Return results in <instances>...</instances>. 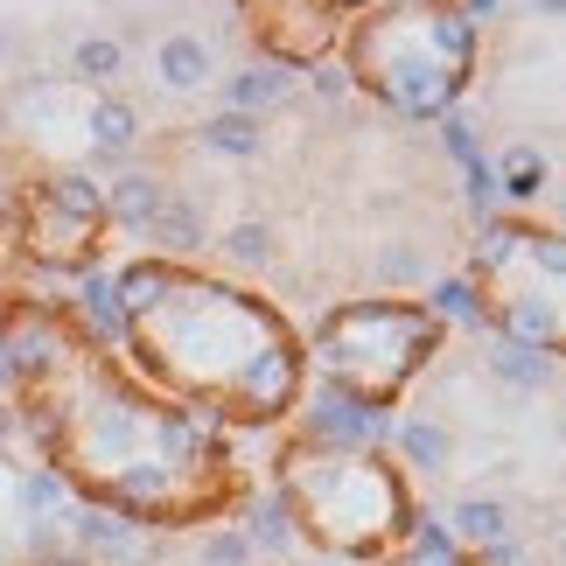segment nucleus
<instances>
[{
  "label": "nucleus",
  "mask_w": 566,
  "mask_h": 566,
  "mask_svg": "<svg viewBox=\"0 0 566 566\" xmlns=\"http://www.w3.org/2000/svg\"><path fill=\"white\" fill-rule=\"evenodd\" d=\"M259 119L252 113H217V119H203L196 126V147H210V155H231V161H245V155H259Z\"/></svg>",
  "instance_id": "20"
},
{
  "label": "nucleus",
  "mask_w": 566,
  "mask_h": 566,
  "mask_svg": "<svg viewBox=\"0 0 566 566\" xmlns=\"http://www.w3.org/2000/svg\"><path fill=\"white\" fill-rule=\"evenodd\" d=\"M217 245H224V259H231L238 273H266V266H273V252H280L266 217H259V224H252V217H245V224H231L224 238H217Z\"/></svg>",
  "instance_id": "21"
},
{
  "label": "nucleus",
  "mask_w": 566,
  "mask_h": 566,
  "mask_svg": "<svg viewBox=\"0 0 566 566\" xmlns=\"http://www.w3.org/2000/svg\"><path fill=\"white\" fill-rule=\"evenodd\" d=\"M238 532H245V546H252L259 559L294 546V525H287V511H280L273 490H259V496H245V504H238Z\"/></svg>",
  "instance_id": "18"
},
{
  "label": "nucleus",
  "mask_w": 566,
  "mask_h": 566,
  "mask_svg": "<svg viewBox=\"0 0 566 566\" xmlns=\"http://www.w3.org/2000/svg\"><path fill=\"white\" fill-rule=\"evenodd\" d=\"M155 77L168 84V92H203V84H217L224 71H217L210 35H196V29H168V35L155 42Z\"/></svg>",
  "instance_id": "11"
},
{
  "label": "nucleus",
  "mask_w": 566,
  "mask_h": 566,
  "mask_svg": "<svg viewBox=\"0 0 566 566\" xmlns=\"http://www.w3.org/2000/svg\"><path fill=\"white\" fill-rule=\"evenodd\" d=\"M134 140H140V113H134V98L98 92V98H92V161H84V168L126 161V155H134Z\"/></svg>",
  "instance_id": "13"
},
{
  "label": "nucleus",
  "mask_w": 566,
  "mask_h": 566,
  "mask_svg": "<svg viewBox=\"0 0 566 566\" xmlns=\"http://www.w3.org/2000/svg\"><path fill=\"white\" fill-rule=\"evenodd\" d=\"M343 77L391 119H454L483 77V21L469 0H371L343 21Z\"/></svg>",
  "instance_id": "3"
},
{
  "label": "nucleus",
  "mask_w": 566,
  "mask_h": 566,
  "mask_svg": "<svg viewBox=\"0 0 566 566\" xmlns=\"http://www.w3.org/2000/svg\"><path fill=\"white\" fill-rule=\"evenodd\" d=\"M483 371L504 385V391H525V399H532V391L553 385V357H538V350H525V343H504V336H496L490 357H483Z\"/></svg>",
  "instance_id": "17"
},
{
  "label": "nucleus",
  "mask_w": 566,
  "mask_h": 566,
  "mask_svg": "<svg viewBox=\"0 0 566 566\" xmlns=\"http://www.w3.org/2000/svg\"><path fill=\"white\" fill-rule=\"evenodd\" d=\"M391 462H399L406 475H427V483L448 475L454 469V427L433 420V412H427V420H399V427H391Z\"/></svg>",
  "instance_id": "12"
},
{
  "label": "nucleus",
  "mask_w": 566,
  "mask_h": 566,
  "mask_svg": "<svg viewBox=\"0 0 566 566\" xmlns=\"http://www.w3.org/2000/svg\"><path fill=\"white\" fill-rule=\"evenodd\" d=\"M0 50H8V29H0Z\"/></svg>",
  "instance_id": "32"
},
{
  "label": "nucleus",
  "mask_w": 566,
  "mask_h": 566,
  "mask_svg": "<svg viewBox=\"0 0 566 566\" xmlns=\"http://www.w3.org/2000/svg\"><path fill=\"white\" fill-rule=\"evenodd\" d=\"M266 490L280 496V511H287L294 546H308L322 559H350V566L385 559L420 525L412 475L391 462V448H343V441L294 433V441L273 454Z\"/></svg>",
  "instance_id": "4"
},
{
  "label": "nucleus",
  "mask_w": 566,
  "mask_h": 566,
  "mask_svg": "<svg viewBox=\"0 0 566 566\" xmlns=\"http://www.w3.org/2000/svg\"><path fill=\"white\" fill-rule=\"evenodd\" d=\"M287 92H294V77L280 71V63H245V71L224 77V113H252L259 119V113H273Z\"/></svg>",
  "instance_id": "16"
},
{
  "label": "nucleus",
  "mask_w": 566,
  "mask_h": 566,
  "mask_svg": "<svg viewBox=\"0 0 566 566\" xmlns=\"http://www.w3.org/2000/svg\"><path fill=\"white\" fill-rule=\"evenodd\" d=\"M14 496H21V511H29V525H50V517H71V490H63V483H56V475L42 469V462H35L29 475H21V490H14Z\"/></svg>",
  "instance_id": "22"
},
{
  "label": "nucleus",
  "mask_w": 566,
  "mask_h": 566,
  "mask_svg": "<svg viewBox=\"0 0 566 566\" xmlns=\"http://www.w3.org/2000/svg\"><path fill=\"white\" fill-rule=\"evenodd\" d=\"M462 280L475 294L483 329L566 364V231L553 217H532V210L483 217Z\"/></svg>",
  "instance_id": "6"
},
{
  "label": "nucleus",
  "mask_w": 566,
  "mask_h": 566,
  "mask_svg": "<svg viewBox=\"0 0 566 566\" xmlns=\"http://www.w3.org/2000/svg\"><path fill=\"white\" fill-rule=\"evenodd\" d=\"M105 182L92 168H35L21 182V203H14V252L42 273H63V280H84L98 273V252H105Z\"/></svg>",
  "instance_id": "7"
},
{
  "label": "nucleus",
  "mask_w": 566,
  "mask_h": 566,
  "mask_svg": "<svg viewBox=\"0 0 566 566\" xmlns=\"http://www.w3.org/2000/svg\"><path fill=\"white\" fill-rule=\"evenodd\" d=\"M0 399H8V350H0Z\"/></svg>",
  "instance_id": "30"
},
{
  "label": "nucleus",
  "mask_w": 566,
  "mask_h": 566,
  "mask_svg": "<svg viewBox=\"0 0 566 566\" xmlns=\"http://www.w3.org/2000/svg\"><path fill=\"white\" fill-rule=\"evenodd\" d=\"M0 566H8V546H0Z\"/></svg>",
  "instance_id": "33"
},
{
  "label": "nucleus",
  "mask_w": 566,
  "mask_h": 566,
  "mask_svg": "<svg viewBox=\"0 0 566 566\" xmlns=\"http://www.w3.org/2000/svg\"><path fill=\"white\" fill-rule=\"evenodd\" d=\"M496 189H504L511 196V203H532V196L538 189H546V161H538L532 155V147H511V155H504V168H496V176H490Z\"/></svg>",
  "instance_id": "24"
},
{
  "label": "nucleus",
  "mask_w": 566,
  "mask_h": 566,
  "mask_svg": "<svg viewBox=\"0 0 566 566\" xmlns=\"http://www.w3.org/2000/svg\"><path fill=\"white\" fill-rule=\"evenodd\" d=\"M63 538H71V553L92 559V566H140L147 559V532L113 517V511H92V504H71Z\"/></svg>",
  "instance_id": "9"
},
{
  "label": "nucleus",
  "mask_w": 566,
  "mask_h": 566,
  "mask_svg": "<svg viewBox=\"0 0 566 566\" xmlns=\"http://www.w3.org/2000/svg\"><path fill=\"white\" fill-rule=\"evenodd\" d=\"M448 538L469 546V553H490L496 538H511V504H504V496H454Z\"/></svg>",
  "instance_id": "15"
},
{
  "label": "nucleus",
  "mask_w": 566,
  "mask_h": 566,
  "mask_svg": "<svg viewBox=\"0 0 566 566\" xmlns=\"http://www.w3.org/2000/svg\"><path fill=\"white\" fill-rule=\"evenodd\" d=\"M371 566H483V559H475L469 546H454L441 517H427V511H420V525H412L385 559H371Z\"/></svg>",
  "instance_id": "14"
},
{
  "label": "nucleus",
  "mask_w": 566,
  "mask_h": 566,
  "mask_svg": "<svg viewBox=\"0 0 566 566\" xmlns=\"http://www.w3.org/2000/svg\"><path fill=\"white\" fill-rule=\"evenodd\" d=\"M113 308L126 371L217 427H287L308 399L294 315L245 280L147 252L113 273Z\"/></svg>",
  "instance_id": "2"
},
{
  "label": "nucleus",
  "mask_w": 566,
  "mask_h": 566,
  "mask_svg": "<svg viewBox=\"0 0 566 566\" xmlns=\"http://www.w3.org/2000/svg\"><path fill=\"white\" fill-rule=\"evenodd\" d=\"M329 8H343V14H364V8H371V0H329Z\"/></svg>",
  "instance_id": "28"
},
{
  "label": "nucleus",
  "mask_w": 566,
  "mask_h": 566,
  "mask_svg": "<svg viewBox=\"0 0 566 566\" xmlns=\"http://www.w3.org/2000/svg\"><path fill=\"white\" fill-rule=\"evenodd\" d=\"M238 21L259 42V63H280V71H315L322 56H336L343 42V8L329 0H238Z\"/></svg>",
  "instance_id": "8"
},
{
  "label": "nucleus",
  "mask_w": 566,
  "mask_h": 566,
  "mask_svg": "<svg viewBox=\"0 0 566 566\" xmlns=\"http://www.w3.org/2000/svg\"><path fill=\"white\" fill-rule=\"evenodd\" d=\"M119 71H126V42H119V35H77V42H71V77H77V84L113 92Z\"/></svg>",
  "instance_id": "19"
},
{
  "label": "nucleus",
  "mask_w": 566,
  "mask_h": 566,
  "mask_svg": "<svg viewBox=\"0 0 566 566\" xmlns=\"http://www.w3.org/2000/svg\"><path fill=\"white\" fill-rule=\"evenodd\" d=\"M559 231H566V189H559Z\"/></svg>",
  "instance_id": "31"
},
{
  "label": "nucleus",
  "mask_w": 566,
  "mask_h": 566,
  "mask_svg": "<svg viewBox=\"0 0 566 566\" xmlns=\"http://www.w3.org/2000/svg\"><path fill=\"white\" fill-rule=\"evenodd\" d=\"M14 433H21V420H14V399H0V448H8Z\"/></svg>",
  "instance_id": "26"
},
{
  "label": "nucleus",
  "mask_w": 566,
  "mask_h": 566,
  "mask_svg": "<svg viewBox=\"0 0 566 566\" xmlns=\"http://www.w3.org/2000/svg\"><path fill=\"white\" fill-rule=\"evenodd\" d=\"M168 176L155 168H119L113 182H105V217H113V231H155V217L168 210Z\"/></svg>",
  "instance_id": "10"
},
{
  "label": "nucleus",
  "mask_w": 566,
  "mask_h": 566,
  "mask_svg": "<svg viewBox=\"0 0 566 566\" xmlns=\"http://www.w3.org/2000/svg\"><path fill=\"white\" fill-rule=\"evenodd\" d=\"M259 553L245 546V532L238 525H203L196 532V553H189V566H252Z\"/></svg>",
  "instance_id": "23"
},
{
  "label": "nucleus",
  "mask_w": 566,
  "mask_h": 566,
  "mask_svg": "<svg viewBox=\"0 0 566 566\" xmlns=\"http://www.w3.org/2000/svg\"><path fill=\"white\" fill-rule=\"evenodd\" d=\"M0 350L14 420L71 504L113 511L140 532H203L252 496L224 427L140 385L63 301L0 294Z\"/></svg>",
  "instance_id": "1"
},
{
  "label": "nucleus",
  "mask_w": 566,
  "mask_h": 566,
  "mask_svg": "<svg viewBox=\"0 0 566 566\" xmlns=\"http://www.w3.org/2000/svg\"><path fill=\"white\" fill-rule=\"evenodd\" d=\"M14 203H21V182L0 168V231H14Z\"/></svg>",
  "instance_id": "25"
},
{
  "label": "nucleus",
  "mask_w": 566,
  "mask_h": 566,
  "mask_svg": "<svg viewBox=\"0 0 566 566\" xmlns=\"http://www.w3.org/2000/svg\"><path fill=\"white\" fill-rule=\"evenodd\" d=\"M301 350H308V378L329 385L336 399L391 412L433 371V357L448 350V322L420 294H378L371 287V294L329 301L315 315V329L301 336Z\"/></svg>",
  "instance_id": "5"
},
{
  "label": "nucleus",
  "mask_w": 566,
  "mask_h": 566,
  "mask_svg": "<svg viewBox=\"0 0 566 566\" xmlns=\"http://www.w3.org/2000/svg\"><path fill=\"white\" fill-rule=\"evenodd\" d=\"M553 559H559V566H566V525H559V538H553Z\"/></svg>",
  "instance_id": "29"
},
{
  "label": "nucleus",
  "mask_w": 566,
  "mask_h": 566,
  "mask_svg": "<svg viewBox=\"0 0 566 566\" xmlns=\"http://www.w3.org/2000/svg\"><path fill=\"white\" fill-rule=\"evenodd\" d=\"M21 566H92V559H77V553H56V559H21Z\"/></svg>",
  "instance_id": "27"
}]
</instances>
